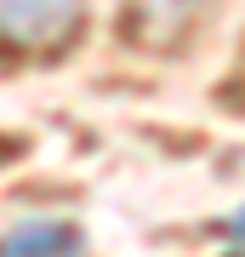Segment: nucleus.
I'll use <instances>...</instances> for the list:
<instances>
[{"mask_svg": "<svg viewBox=\"0 0 245 257\" xmlns=\"http://www.w3.org/2000/svg\"><path fill=\"white\" fill-rule=\"evenodd\" d=\"M74 29H80V0H0L6 52H23V57L57 52Z\"/></svg>", "mask_w": 245, "mask_h": 257, "instance_id": "f257e3e1", "label": "nucleus"}, {"mask_svg": "<svg viewBox=\"0 0 245 257\" xmlns=\"http://www.w3.org/2000/svg\"><path fill=\"white\" fill-rule=\"evenodd\" d=\"M126 6H131V23H137V35H148V40H165V35H177V29H188V23H194L200 0H126Z\"/></svg>", "mask_w": 245, "mask_h": 257, "instance_id": "f03ea898", "label": "nucleus"}, {"mask_svg": "<svg viewBox=\"0 0 245 257\" xmlns=\"http://www.w3.org/2000/svg\"><path fill=\"white\" fill-rule=\"evenodd\" d=\"M80 246V229L74 223H18L6 234V251H74Z\"/></svg>", "mask_w": 245, "mask_h": 257, "instance_id": "7ed1b4c3", "label": "nucleus"}, {"mask_svg": "<svg viewBox=\"0 0 245 257\" xmlns=\"http://www.w3.org/2000/svg\"><path fill=\"white\" fill-rule=\"evenodd\" d=\"M222 234H228V246H234V251H245V211H234V217L222 223Z\"/></svg>", "mask_w": 245, "mask_h": 257, "instance_id": "20e7f679", "label": "nucleus"}]
</instances>
